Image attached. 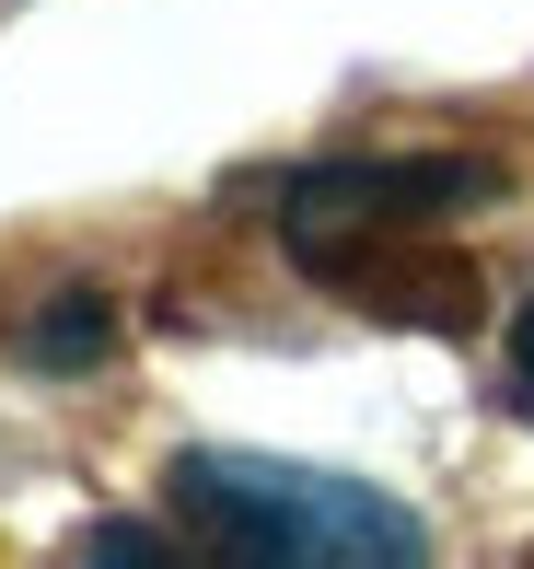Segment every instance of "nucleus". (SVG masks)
I'll return each instance as SVG.
<instances>
[{
	"label": "nucleus",
	"mask_w": 534,
	"mask_h": 569,
	"mask_svg": "<svg viewBox=\"0 0 534 569\" xmlns=\"http://www.w3.org/2000/svg\"><path fill=\"white\" fill-rule=\"evenodd\" d=\"M488 198L476 163H372V151H337V163L291 174L279 198V244L314 291H337L349 315L384 326H476V256L453 244V210Z\"/></svg>",
	"instance_id": "obj_1"
},
{
	"label": "nucleus",
	"mask_w": 534,
	"mask_h": 569,
	"mask_svg": "<svg viewBox=\"0 0 534 569\" xmlns=\"http://www.w3.org/2000/svg\"><path fill=\"white\" fill-rule=\"evenodd\" d=\"M174 523H198V547L244 558V569H406V558H430L406 500H384L361 477H325V465H279V453H187L174 465Z\"/></svg>",
	"instance_id": "obj_2"
},
{
	"label": "nucleus",
	"mask_w": 534,
	"mask_h": 569,
	"mask_svg": "<svg viewBox=\"0 0 534 569\" xmlns=\"http://www.w3.org/2000/svg\"><path fill=\"white\" fill-rule=\"evenodd\" d=\"M93 326H105L93 302H70V315H47V326H36V360H93V349H105Z\"/></svg>",
	"instance_id": "obj_3"
},
{
	"label": "nucleus",
	"mask_w": 534,
	"mask_h": 569,
	"mask_svg": "<svg viewBox=\"0 0 534 569\" xmlns=\"http://www.w3.org/2000/svg\"><path fill=\"white\" fill-rule=\"evenodd\" d=\"M512 383H523V407H534V302L512 315Z\"/></svg>",
	"instance_id": "obj_4"
}]
</instances>
